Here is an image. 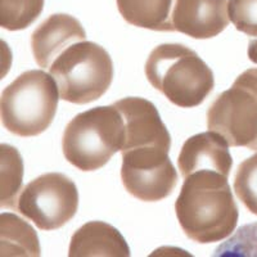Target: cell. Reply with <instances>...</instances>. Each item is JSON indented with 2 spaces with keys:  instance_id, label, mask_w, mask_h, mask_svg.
Listing matches in <instances>:
<instances>
[{
  "instance_id": "cell-4",
  "label": "cell",
  "mask_w": 257,
  "mask_h": 257,
  "mask_svg": "<svg viewBox=\"0 0 257 257\" xmlns=\"http://www.w3.org/2000/svg\"><path fill=\"white\" fill-rule=\"evenodd\" d=\"M59 96L58 85L50 73L41 70L21 73L2 93L4 127L22 138L40 135L54 120Z\"/></svg>"
},
{
  "instance_id": "cell-1",
  "label": "cell",
  "mask_w": 257,
  "mask_h": 257,
  "mask_svg": "<svg viewBox=\"0 0 257 257\" xmlns=\"http://www.w3.org/2000/svg\"><path fill=\"white\" fill-rule=\"evenodd\" d=\"M175 211L185 235L201 244L229 237L237 228L239 217L228 176L210 170L185 178Z\"/></svg>"
},
{
  "instance_id": "cell-12",
  "label": "cell",
  "mask_w": 257,
  "mask_h": 257,
  "mask_svg": "<svg viewBox=\"0 0 257 257\" xmlns=\"http://www.w3.org/2000/svg\"><path fill=\"white\" fill-rule=\"evenodd\" d=\"M68 256L128 257L130 248L122 234L112 225L90 221L75 231L71 238Z\"/></svg>"
},
{
  "instance_id": "cell-7",
  "label": "cell",
  "mask_w": 257,
  "mask_h": 257,
  "mask_svg": "<svg viewBox=\"0 0 257 257\" xmlns=\"http://www.w3.org/2000/svg\"><path fill=\"white\" fill-rule=\"evenodd\" d=\"M79 208V190L68 176L48 173L22 189L17 210L41 230H56L67 224Z\"/></svg>"
},
{
  "instance_id": "cell-17",
  "label": "cell",
  "mask_w": 257,
  "mask_h": 257,
  "mask_svg": "<svg viewBox=\"0 0 257 257\" xmlns=\"http://www.w3.org/2000/svg\"><path fill=\"white\" fill-rule=\"evenodd\" d=\"M234 190L243 205L257 216V153L239 165L234 178Z\"/></svg>"
},
{
  "instance_id": "cell-13",
  "label": "cell",
  "mask_w": 257,
  "mask_h": 257,
  "mask_svg": "<svg viewBox=\"0 0 257 257\" xmlns=\"http://www.w3.org/2000/svg\"><path fill=\"white\" fill-rule=\"evenodd\" d=\"M175 0H117L123 20L133 26L152 31H174Z\"/></svg>"
},
{
  "instance_id": "cell-14",
  "label": "cell",
  "mask_w": 257,
  "mask_h": 257,
  "mask_svg": "<svg viewBox=\"0 0 257 257\" xmlns=\"http://www.w3.org/2000/svg\"><path fill=\"white\" fill-rule=\"evenodd\" d=\"M2 256H40L35 230L13 213H2Z\"/></svg>"
},
{
  "instance_id": "cell-18",
  "label": "cell",
  "mask_w": 257,
  "mask_h": 257,
  "mask_svg": "<svg viewBox=\"0 0 257 257\" xmlns=\"http://www.w3.org/2000/svg\"><path fill=\"white\" fill-rule=\"evenodd\" d=\"M215 256H257V224L242 226L234 237L220 245Z\"/></svg>"
},
{
  "instance_id": "cell-10",
  "label": "cell",
  "mask_w": 257,
  "mask_h": 257,
  "mask_svg": "<svg viewBox=\"0 0 257 257\" xmlns=\"http://www.w3.org/2000/svg\"><path fill=\"white\" fill-rule=\"evenodd\" d=\"M229 143L222 135L215 132L193 135L183 144L178 158V166L183 178L190 174L210 170L229 176L233 158Z\"/></svg>"
},
{
  "instance_id": "cell-16",
  "label": "cell",
  "mask_w": 257,
  "mask_h": 257,
  "mask_svg": "<svg viewBox=\"0 0 257 257\" xmlns=\"http://www.w3.org/2000/svg\"><path fill=\"white\" fill-rule=\"evenodd\" d=\"M44 0H0V26L9 31L25 30L38 20Z\"/></svg>"
},
{
  "instance_id": "cell-5",
  "label": "cell",
  "mask_w": 257,
  "mask_h": 257,
  "mask_svg": "<svg viewBox=\"0 0 257 257\" xmlns=\"http://www.w3.org/2000/svg\"><path fill=\"white\" fill-rule=\"evenodd\" d=\"M61 99L73 104L98 100L111 86L113 62L108 52L93 41L75 43L50 64Z\"/></svg>"
},
{
  "instance_id": "cell-8",
  "label": "cell",
  "mask_w": 257,
  "mask_h": 257,
  "mask_svg": "<svg viewBox=\"0 0 257 257\" xmlns=\"http://www.w3.org/2000/svg\"><path fill=\"white\" fill-rule=\"evenodd\" d=\"M113 104L125 121V143L121 152L143 147L170 149L171 137L152 102L139 96H127Z\"/></svg>"
},
{
  "instance_id": "cell-3",
  "label": "cell",
  "mask_w": 257,
  "mask_h": 257,
  "mask_svg": "<svg viewBox=\"0 0 257 257\" xmlns=\"http://www.w3.org/2000/svg\"><path fill=\"white\" fill-rule=\"evenodd\" d=\"M125 135V121L114 104L88 109L73 117L64 128V158L81 171H95L121 152Z\"/></svg>"
},
{
  "instance_id": "cell-20",
  "label": "cell",
  "mask_w": 257,
  "mask_h": 257,
  "mask_svg": "<svg viewBox=\"0 0 257 257\" xmlns=\"http://www.w3.org/2000/svg\"><path fill=\"white\" fill-rule=\"evenodd\" d=\"M248 58L249 61L257 64V39H252L248 44Z\"/></svg>"
},
{
  "instance_id": "cell-15",
  "label": "cell",
  "mask_w": 257,
  "mask_h": 257,
  "mask_svg": "<svg viewBox=\"0 0 257 257\" xmlns=\"http://www.w3.org/2000/svg\"><path fill=\"white\" fill-rule=\"evenodd\" d=\"M24 162L15 147L2 144V207L16 208L17 196L22 187Z\"/></svg>"
},
{
  "instance_id": "cell-11",
  "label": "cell",
  "mask_w": 257,
  "mask_h": 257,
  "mask_svg": "<svg viewBox=\"0 0 257 257\" xmlns=\"http://www.w3.org/2000/svg\"><path fill=\"white\" fill-rule=\"evenodd\" d=\"M85 39L86 32L79 20L63 13L53 15L32 32V54L41 68H49L63 50Z\"/></svg>"
},
{
  "instance_id": "cell-19",
  "label": "cell",
  "mask_w": 257,
  "mask_h": 257,
  "mask_svg": "<svg viewBox=\"0 0 257 257\" xmlns=\"http://www.w3.org/2000/svg\"><path fill=\"white\" fill-rule=\"evenodd\" d=\"M228 11L238 31L257 36V0H229Z\"/></svg>"
},
{
  "instance_id": "cell-2",
  "label": "cell",
  "mask_w": 257,
  "mask_h": 257,
  "mask_svg": "<svg viewBox=\"0 0 257 257\" xmlns=\"http://www.w3.org/2000/svg\"><path fill=\"white\" fill-rule=\"evenodd\" d=\"M146 76L153 88L181 108L202 104L213 90V72L184 44H161L151 52Z\"/></svg>"
},
{
  "instance_id": "cell-9",
  "label": "cell",
  "mask_w": 257,
  "mask_h": 257,
  "mask_svg": "<svg viewBox=\"0 0 257 257\" xmlns=\"http://www.w3.org/2000/svg\"><path fill=\"white\" fill-rule=\"evenodd\" d=\"M228 0H175L174 31L194 39H211L229 25Z\"/></svg>"
},
{
  "instance_id": "cell-6",
  "label": "cell",
  "mask_w": 257,
  "mask_h": 257,
  "mask_svg": "<svg viewBox=\"0 0 257 257\" xmlns=\"http://www.w3.org/2000/svg\"><path fill=\"white\" fill-rule=\"evenodd\" d=\"M207 127L222 135L230 147L257 151V68L240 73L213 100L207 112Z\"/></svg>"
}]
</instances>
